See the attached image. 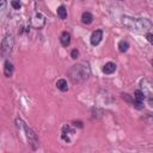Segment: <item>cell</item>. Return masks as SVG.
Segmentation results:
<instances>
[{"instance_id":"cell-8","label":"cell","mask_w":153,"mask_h":153,"mask_svg":"<svg viewBox=\"0 0 153 153\" xmlns=\"http://www.w3.org/2000/svg\"><path fill=\"white\" fill-rule=\"evenodd\" d=\"M103 39V30L98 29V30H94L92 33H91V37H90V43L93 45V47H97Z\"/></svg>"},{"instance_id":"cell-11","label":"cell","mask_w":153,"mask_h":153,"mask_svg":"<svg viewBox=\"0 0 153 153\" xmlns=\"http://www.w3.org/2000/svg\"><path fill=\"white\" fill-rule=\"evenodd\" d=\"M60 43L62 44V47L67 48L71 44V33L68 31H63L60 35Z\"/></svg>"},{"instance_id":"cell-10","label":"cell","mask_w":153,"mask_h":153,"mask_svg":"<svg viewBox=\"0 0 153 153\" xmlns=\"http://www.w3.org/2000/svg\"><path fill=\"white\" fill-rule=\"evenodd\" d=\"M116 69H117L116 63H115V62L109 61V62H106V63L103 66L102 72H103L104 74H112V73H115V72H116Z\"/></svg>"},{"instance_id":"cell-17","label":"cell","mask_w":153,"mask_h":153,"mask_svg":"<svg viewBox=\"0 0 153 153\" xmlns=\"http://www.w3.org/2000/svg\"><path fill=\"white\" fill-rule=\"evenodd\" d=\"M6 6H7V2L5 0H0V20L6 12Z\"/></svg>"},{"instance_id":"cell-4","label":"cell","mask_w":153,"mask_h":153,"mask_svg":"<svg viewBox=\"0 0 153 153\" xmlns=\"http://www.w3.org/2000/svg\"><path fill=\"white\" fill-rule=\"evenodd\" d=\"M13 47H14V36L13 33L8 32L4 36L0 43V57L4 60H8L10 55L13 51Z\"/></svg>"},{"instance_id":"cell-13","label":"cell","mask_w":153,"mask_h":153,"mask_svg":"<svg viewBox=\"0 0 153 153\" xmlns=\"http://www.w3.org/2000/svg\"><path fill=\"white\" fill-rule=\"evenodd\" d=\"M56 87H57V90H60L61 92H67L68 91V82H67V80L66 79H59L57 81H56Z\"/></svg>"},{"instance_id":"cell-19","label":"cell","mask_w":153,"mask_h":153,"mask_svg":"<svg viewBox=\"0 0 153 153\" xmlns=\"http://www.w3.org/2000/svg\"><path fill=\"white\" fill-rule=\"evenodd\" d=\"M78 56H79V50H78V49H73V50L71 51V57H72L73 60H75Z\"/></svg>"},{"instance_id":"cell-3","label":"cell","mask_w":153,"mask_h":153,"mask_svg":"<svg viewBox=\"0 0 153 153\" xmlns=\"http://www.w3.org/2000/svg\"><path fill=\"white\" fill-rule=\"evenodd\" d=\"M14 123H16L17 128L24 134V136H25V139H26L29 146L31 147V149H32V151H36V149L38 148V146H39V140H38L37 134L35 133V130H33L24 120H22L20 117H17V118L14 120Z\"/></svg>"},{"instance_id":"cell-1","label":"cell","mask_w":153,"mask_h":153,"mask_svg":"<svg viewBox=\"0 0 153 153\" xmlns=\"http://www.w3.org/2000/svg\"><path fill=\"white\" fill-rule=\"evenodd\" d=\"M121 23L123 26L136 32H149L152 29V22L148 18H134L130 16H122Z\"/></svg>"},{"instance_id":"cell-2","label":"cell","mask_w":153,"mask_h":153,"mask_svg":"<svg viewBox=\"0 0 153 153\" xmlns=\"http://www.w3.org/2000/svg\"><path fill=\"white\" fill-rule=\"evenodd\" d=\"M71 81L73 84H76V85H80V84H84L90 76H91V68H90V65L86 62H80V63H76V65H73L68 72H67Z\"/></svg>"},{"instance_id":"cell-12","label":"cell","mask_w":153,"mask_h":153,"mask_svg":"<svg viewBox=\"0 0 153 153\" xmlns=\"http://www.w3.org/2000/svg\"><path fill=\"white\" fill-rule=\"evenodd\" d=\"M93 19H94L93 14H92L91 12H88V11H86V12H84V13L81 14V23H82V24L90 25V24L93 22Z\"/></svg>"},{"instance_id":"cell-16","label":"cell","mask_w":153,"mask_h":153,"mask_svg":"<svg viewBox=\"0 0 153 153\" xmlns=\"http://www.w3.org/2000/svg\"><path fill=\"white\" fill-rule=\"evenodd\" d=\"M75 130L69 126V124H65L63 127H62V134L61 135H66V136H68L69 134H73Z\"/></svg>"},{"instance_id":"cell-14","label":"cell","mask_w":153,"mask_h":153,"mask_svg":"<svg viewBox=\"0 0 153 153\" xmlns=\"http://www.w3.org/2000/svg\"><path fill=\"white\" fill-rule=\"evenodd\" d=\"M56 13H57V16H59L60 19H62V20L67 19V8H66L65 5H60L56 8Z\"/></svg>"},{"instance_id":"cell-5","label":"cell","mask_w":153,"mask_h":153,"mask_svg":"<svg viewBox=\"0 0 153 153\" xmlns=\"http://www.w3.org/2000/svg\"><path fill=\"white\" fill-rule=\"evenodd\" d=\"M45 24H47V18H45V16H44L43 13H41V12H37V11H36V12L31 16V18H30V26L33 27V29H36V30L43 29V27L45 26Z\"/></svg>"},{"instance_id":"cell-6","label":"cell","mask_w":153,"mask_h":153,"mask_svg":"<svg viewBox=\"0 0 153 153\" xmlns=\"http://www.w3.org/2000/svg\"><path fill=\"white\" fill-rule=\"evenodd\" d=\"M140 86H141V91L145 94V97L148 99L149 105H152V82L149 79H142L140 81Z\"/></svg>"},{"instance_id":"cell-20","label":"cell","mask_w":153,"mask_h":153,"mask_svg":"<svg viewBox=\"0 0 153 153\" xmlns=\"http://www.w3.org/2000/svg\"><path fill=\"white\" fill-rule=\"evenodd\" d=\"M72 123H73V124H72L73 127H78V128H82V127H84V124H82L81 121H73Z\"/></svg>"},{"instance_id":"cell-22","label":"cell","mask_w":153,"mask_h":153,"mask_svg":"<svg viewBox=\"0 0 153 153\" xmlns=\"http://www.w3.org/2000/svg\"><path fill=\"white\" fill-rule=\"evenodd\" d=\"M29 30H30V26H29L27 29H25V31H26V32H29ZM23 31H24V27H22V30L19 31V35H22V33H23Z\"/></svg>"},{"instance_id":"cell-21","label":"cell","mask_w":153,"mask_h":153,"mask_svg":"<svg viewBox=\"0 0 153 153\" xmlns=\"http://www.w3.org/2000/svg\"><path fill=\"white\" fill-rule=\"evenodd\" d=\"M146 38H147V41H148L149 43H153V36H152L151 32H147V33H146Z\"/></svg>"},{"instance_id":"cell-18","label":"cell","mask_w":153,"mask_h":153,"mask_svg":"<svg viewBox=\"0 0 153 153\" xmlns=\"http://www.w3.org/2000/svg\"><path fill=\"white\" fill-rule=\"evenodd\" d=\"M11 6H12L14 10H19V8L22 7V4H20L19 1H17V0H13V1H11Z\"/></svg>"},{"instance_id":"cell-15","label":"cell","mask_w":153,"mask_h":153,"mask_svg":"<svg viewBox=\"0 0 153 153\" xmlns=\"http://www.w3.org/2000/svg\"><path fill=\"white\" fill-rule=\"evenodd\" d=\"M129 47H130V44H129V42L126 41V39L120 41L118 44H117V48H118V50H120L121 53H126V51L129 49Z\"/></svg>"},{"instance_id":"cell-7","label":"cell","mask_w":153,"mask_h":153,"mask_svg":"<svg viewBox=\"0 0 153 153\" xmlns=\"http://www.w3.org/2000/svg\"><path fill=\"white\" fill-rule=\"evenodd\" d=\"M146 97L145 94L142 93V91L139 88V90H135L134 91V94H133V102H131V105L137 109V110H141L143 109V102H145Z\"/></svg>"},{"instance_id":"cell-9","label":"cell","mask_w":153,"mask_h":153,"mask_svg":"<svg viewBox=\"0 0 153 153\" xmlns=\"http://www.w3.org/2000/svg\"><path fill=\"white\" fill-rule=\"evenodd\" d=\"M13 71H14V66L10 60H5L4 62V75L6 78H11L13 75Z\"/></svg>"}]
</instances>
